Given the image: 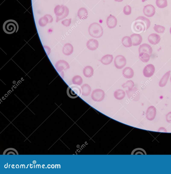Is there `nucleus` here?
I'll list each match as a JSON object with an SVG mask.
<instances>
[{"instance_id": "f257e3e1", "label": "nucleus", "mask_w": 171, "mask_h": 174, "mask_svg": "<svg viewBox=\"0 0 171 174\" xmlns=\"http://www.w3.org/2000/svg\"><path fill=\"white\" fill-rule=\"evenodd\" d=\"M151 24V22L148 18L143 16H139L133 22V30L137 33L144 32L150 27Z\"/></svg>"}, {"instance_id": "f03ea898", "label": "nucleus", "mask_w": 171, "mask_h": 174, "mask_svg": "<svg viewBox=\"0 0 171 174\" xmlns=\"http://www.w3.org/2000/svg\"><path fill=\"white\" fill-rule=\"evenodd\" d=\"M88 32L90 36L96 38H101L103 34V28L97 22H93L90 25L88 28Z\"/></svg>"}, {"instance_id": "7ed1b4c3", "label": "nucleus", "mask_w": 171, "mask_h": 174, "mask_svg": "<svg viewBox=\"0 0 171 174\" xmlns=\"http://www.w3.org/2000/svg\"><path fill=\"white\" fill-rule=\"evenodd\" d=\"M19 26L18 22L13 20H7L4 23L3 29L4 32L8 34H12L18 32Z\"/></svg>"}, {"instance_id": "20e7f679", "label": "nucleus", "mask_w": 171, "mask_h": 174, "mask_svg": "<svg viewBox=\"0 0 171 174\" xmlns=\"http://www.w3.org/2000/svg\"><path fill=\"white\" fill-rule=\"evenodd\" d=\"M67 94L70 98H76L80 96L81 94V90L78 85L74 84L70 85L67 89Z\"/></svg>"}, {"instance_id": "39448f33", "label": "nucleus", "mask_w": 171, "mask_h": 174, "mask_svg": "<svg viewBox=\"0 0 171 174\" xmlns=\"http://www.w3.org/2000/svg\"><path fill=\"white\" fill-rule=\"evenodd\" d=\"M114 65L118 69H122L126 64V60L124 56L118 55L114 60Z\"/></svg>"}, {"instance_id": "423d86ee", "label": "nucleus", "mask_w": 171, "mask_h": 174, "mask_svg": "<svg viewBox=\"0 0 171 174\" xmlns=\"http://www.w3.org/2000/svg\"><path fill=\"white\" fill-rule=\"evenodd\" d=\"M105 95V92L103 90L97 89L93 91L92 93L91 97L94 100L100 101L103 100Z\"/></svg>"}, {"instance_id": "0eeeda50", "label": "nucleus", "mask_w": 171, "mask_h": 174, "mask_svg": "<svg viewBox=\"0 0 171 174\" xmlns=\"http://www.w3.org/2000/svg\"><path fill=\"white\" fill-rule=\"evenodd\" d=\"M155 71V66L152 64H149L146 66L143 69L144 76L146 78H150L153 75Z\"/></svg>"}, {"instance_id": "6e6552de", "label": "nucleus", "mask_w": 171, "mask_h": 174, "mask_svg": "<svg viewBox=\"0 0 171 174\" xmlns=\"http://www.w3.org/2000/svg\"><path fill=\"white\" fill-rule=\"evenodd\" d=\"M143 12L144 14L147 17H152L155 14V8L153 5H147L144 7Z\"/></svg>"}, {"instance_id": "1a4fd4ad", "label": "nucleus", "mask_w": 171, "mask_h": 174, "mask_svg": "<svg viewBox=\"0 0 171 174\" xmlns=\"http://www.w3.org/2000/svg\"><path fill=\"white\" fill-rule=\"evenodd\" d=\"M126 93L129 98L138 100L140 96V93L136 88H134L130 90L126 91Z\"/></svg>"}, {"instance_id": "9d476101", "label": "nucleus", "mask_w": 171, "mask_h": 174, "mask_svg": "<svg viewBox=\"0 0 171 174\" xmlns=\"http://www.w3.org/2000/svg\"><path fill=\"white\" fill-rule=\"evenodd\" d=\"M86 46L91 51H95L99 47L98 41L94 39H91L87 41Z\"/></svg>"}, {"instance_id": "9b49d317", "label": "nucleus", "mask_w": 171, "mask_h": 174, "mask_svg": "<svg viewBox=\"0 0 171 174\" xmlns=\"http://www.w3.org/2000/svg\"><path fill=\"white\" fill-rule=\"evenodd\" d=\"M156 115V107L153 106L150 107L148 108L146 112V118L150 121H153L155 119Z\"/></svg>"}, {"instance_id": "f8f14e48", "label": "nucleus", "mask_w": 171, "mask_h": 174, "mask_svg": "<svg viewBox=\"0 0 171 174\" xmlns=\"http://www.w3.org/2000/svg\"><path fill=\"white\" fill-rule=\"evenodd\" d=\"M106 24L108 28H114L115 27L117 24V20L114 16L110 15L107 18Z\"/></svg>"}, {"instance_id": "ddd939ff", "label": "nucleus", "mask_w": 171, "mask_h": 174, "mask_svg": "<svg viewBox=\"0 0 171 174\" xmlns=\"http://www.w3.org/2000/svg\"><path fill=\"white\" fill-rule=\"evenodd\" d=\"M148 41L150 43L153 45L158 44L160 42V37L159 35L156 34H152L148 37Z\"/></svg>"}, {"instance_id": "4468645a", "label": "nucleus", "mask_w": 171, "mask_h": 174, "mask_svg": "<svg viewBox=\"0 0 171 174\" xmlns=\"http://www.w3.org/2000/svg\"><path fill=\"white\" fill-rule=\"evenodd\" d=\"M132 41V45L133 46H137L142 42L143 39L141 35L138 34H134L130 36Z\"/></svg>"}, {"instance_id": "2eb2a0df", "label": "nucleus", "mask_w": 171, "mask_h": 174, "mask_svg": "<svg viewBox=\"0 0 171 174\" xmlns=\"http://www.w3.org/2000/svg\"><path fill=\"white\" fill-rule=\"evenodd\" d=\"M139 53L142 52L146 53L151 55L153 53V49L151 46L147 44H143L139 46Z\"/></svg>"}, {"instance_id": "dca6fc26", "label": "nucleus", "mask_w": 171, "mask_h": 174, "mask_svg": "<svg viewBox=\"0 0 171 174\" xmlns=\"http://www.w3.org/2000/svg\"><path fill=\"white\" fill-rule=\"evenodd\" d=\"M134 71L130 67H126L123 70V75L125 78L130 79L134 76Z\"/></svg>"}, {"instance_id": "f3484780", "label": "nucleus", "mask_w": 171, "mask_h": 174, "mask_svg": "<svg viewBox=\"0 0 171 174\" xmlns=\"http://www.w3.org/2000/svg\"><path fill=\"white\" fill-rule=\"evenodd\" d=\"M114 59L113 55H107L104 56L100 60L101 62L105 65H108L111 64Z\"/></svg>"}, {"instance_id": "a211bd4d", "label": "nucleus", "mask_w": 171, "mask_h": 174, "mask_svg": "<svg viewBox=\"0 0 171 174\" xmlns=\"http://www.w3.org/2000/svg\"><path fill=\"white\" fill-rule=\"evenodd\" d=\"M78 15L80 20H86L88 17V12L85 8H81L78 10Z\"/></svg>"}, {"instance_id": "6ab92c4d", "label": "nucleus", "mask_w": 171, "mask_h": 174, "mask_svg": "<svg viewBox=\"0 0 171 174\" xmlns=\"http://www.w3.org/2000/svg\"><path fill=\"white\" fill-rule=\"evenodd\" d=\"M170 71H169L165 74L161 79L160 80L159 83V86L160 87H163L166 86L167 83L169 78L170 77Z\"/></svg>"}, {"instance_id": "aec40b11", "label": "nucleus", "mask_w": 171, "mask_h": 174, "mask_svg": "<svg viewBox=\"0 0 171 174\" xmlns=\"http://www.w3.org/2000/svg\"><path fill=\"white\" fill-rule=\"evenodd\" d=\"M94 69L91 66H88L85 67L83 70V74L85 77L90 78L93 75Z\"/></svg>"}, {"instance_id": "412c9836", "label": "nucleus", "mask_w": 171, "mask_h": 174, "mask_svg": "<svg viewBox=\"0 0 171 174\" xmlns=\"http://www.w3.org/2000/svg\"><path fill=\"white\" fill-rule=\"evenodd\" d=\"M122 42L123 45L126 48L130 47L132 46V41L130 37L125 36L123 37Z\"/></svg>"}, {"instance_id": "4be33fe9", "label": "nucleus", "mask_w": 171, "mask_h": 174, "mask_svg": "<svg viewBox=\"0 0 171 174\" xmlns=\"http://www.w3.org/2000/svg\"><path fill=\"white\" fill-rule=\"evenodd\" d=\"M82 90V95L83 96H88L91 92V87L88 84H85L81 87Z\"/></svg>"}, {"instance_id": "5701e85b", "label": "nucleus", "mask_w": 171, "mask_h": 174, "mask_svg": "<svg viewBox=\"0 0 171 174\" xmlns=\"http://www.w3.org/2000/svg\"><path fill=\"white\" fill-rule=\"evenodd\" d=\"M125 96V93L123 90H117L114 93V96L115 98L118 100H121L123 99Z\"/></svg>"}, {"instance_id": "b1692460", "label": "nucleus", "mask_w": 171, "mask_h": 174, "mask_svg": "<svg viewBox=\"0 0 171 174\" xmlns=\"http://www.w3.org/2000/svg\"><path fill=\"white\" fill-rule=\"evenodd\" d=\"M139 58L143 62L147 63L149 60L150 55L147 53L142 52L139 53Z\"/></svg>"}, {"instance_id": "393cba45", "label": "nucleus", "mask_w": 171, "mask_h": 174, "mask_svg": "<svg viewBox=\"0 0 171 174\" xmlns=\"http://www.w3.org/2000/svg\"><path fill=\"white\" fill-rule=\"evenodd\" d=\"M156 4L158 7L163 9L167 6V0H156Z\"/></svg>"}, {"instance_id": "a878e982", "label": "nucleus", "mask_w": 171, "mask_h": 174, "mask_svg": "<svg viewBox=\"0 0 171 174\" xmlns=\"http://www.w3.org/2000/svg\"><path fill=\"white\" fill-rule=\"evenodd\" d=\"M72 82L73 84L80 86L83 83V79L80 76H75L73 79Z\"/></svg>"}, {"instance_id": "bb28decb", "label": "nucleus", "mask_w": 171, "mask_h": 174, "mask_svg": "<svg viewBox=\"0 0 171 174\" xmlns=\"http://www.w3.org/2000/svg\"><path fill=\"white\" fill-rule=\"evenodd\" d=\"M134 86V82L132 80H130L128 81L125 83L123 84L122 87L123 88H128V90H130L131 89L133 88Z\"/></svg>"}, {"instance_id": "cd10ccee", "label": "nucleus", "mask_w": 171, "mask_h": 174, "mask_svg": "<svg viewBox=\"0 0 171 174\" xmlns=\"http://www.w3.org/2000/svg\"><path fill=\"white\" fill-rule=\"evenodd\" d=\"M165 27L163 26L159 25H155L153 27L154 30L156 32L159 34H162L165 30Z\"/></svg>"}, {"instance_id": "c85d7f7f", "label": "nucleus", "mask_w": 171, "mask_h": 174, "mask_svg": "<svg viewBox=\"0 0 171 174\" xmlns=\"http://www.w3.org/2000/svg\"><path fill=\"white\" fill-rule=\"evenodd\" d=\"M145 151L142 148H137L133 150L132 153H131V155H138V154H146Z\"/></svg>"}, {"instance_id": "c756f323", "label": "nucleus", "mask_w": 171, "mask_h": 174, "mask_svg": "<svg viewBox=\"0 0 171 174\" xmlns=\"http://www.w3.org/2000/svg\"><path fill=\"white\" fill-rule=\"evenodd\" d=\"M131 11H132V9H131V7L130 6H126L124 8L123 12L125 15H130L131 13Z\"/></svg>"}, {"instance_id": "7c9ffc66", "label": "nucleus", "mask_w": 171, "mask_h": 174, "mask_svg": "<svg viewBox=\"0 0 171 174\" xmlns=\"http://www.w3.org/2000/svg\"><path fill=\"white\" fill-rule=\"evenodd\" d=\"M166 119L168 123H171V112L167 114Z\"/></svg>"}, {"instance_id": "2f4dec72", "label": "nucleus", "mask_w": 171, "mask_h": 174, "mask_svg": "<svg viewBox=\"0 0 171 174\" xmlns=\"http://www.w3.org/2000/svg\"><path fill=\"white\" fill-rule=\"evenodd\" d=\"M158 131L159 132H167L166 130L164 127L160 128Z\"/></svg>"}, {"instance_id": "473e14b6", "label": "nucleus", "mask_w": 171, "mask_h": 174, "mask_svg": "<svg viewBox=\"0 0 171 174\" xmlns=\"http://www.w3.org/2000/svg\"><path fill=\"white\" fill-rule=\"evenodd\" d=\"M114 1L116 2H121L123 1V0H114Z\"/></svg>"}, {"instance_id": "72a5a7b5", "label": "nucleus", "mask_w": 171, "mask_h": 174, "mask_svg": "<svg viewBox=\"0 0 171 174\" xmlns=\"http://www.w3.org/2000/svg\"><path fill=\"white\" fill-rule=\"evenodd\" d=\"M147 1V0H142V2H144L146 1Z\"/></svg>"}, {"instance_id": "f704fd0d", "label": "nucleus", "mask_w": 171, "mask_h": 174, "mask_svg": "<svg viewBox=\"0 0 171 174\" xmlns=\"http://www.w3.org/2000/svg\"><path fill=\"white\" fill-rule=\"evenodd\" d=\"M170 34H171V27L170 28Z\"/></svg>"}, {"instance_id": "c9c22d12", "label": "nucleus", "mask_w": 171, "mask_h": 174, "mask_svg": "<svg viewBox=\"0 0 171 174\" xmlns=\"http://www.w3.org/2000/svg\"><path fill=\"white\" fill-rule=\"evenodd\" d=\"M170 82H171V77H170Z\"/></svg>"}]
</instances>
